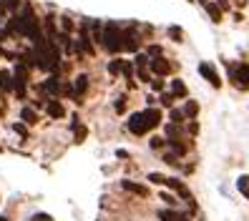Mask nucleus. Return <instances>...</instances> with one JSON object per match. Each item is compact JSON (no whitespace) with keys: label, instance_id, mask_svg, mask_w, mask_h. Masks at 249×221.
I'll return each mask as SVG.
<instances>
[{"label":"nucleus","instance_id":"a211bd4d","mask_svg":"<svg viewBox=\"0 0 249 221\" xmlns=\"http://www.w3.org/2000/svg\"><path fill=\"white\" fill-rule=\"evenodd\" d=\"M196 111H199V106H196L194 101H189V103H186V116H192V119H194V116H196Z\"/></svg>","mask_w":249,"mask_h":221},{"label":"nucleus","instance_id":"4468645a","mask_svg":"<svg viewBox=\"0 0 249 221\" xmlns=\"http://www.w3.org/2000/svg\"><path fill=\"white\" fill-rule=\"evenodd\" d=\"M0 85H3V88H8V91L13 88V76H10L8 70H3V73H0Z\"/></svg>","mask_w":249,"mask_h":221},{"label":"nucleus","instance_id":"1a4fd4ad","mask_svg":"<svg viewBox=\"0 0 249 221\" xmlns=\"http://www.w3.org/2000/svg\"><path fill=\"white\" fill-rule=\"evenodd\" d=\"M124 48L126 51H139V38L131 35V33H124Z\"/></svg>","mask_w":249,"mask_h":221},{"label":"nucleus","instance_id":"412c9836","mask_svg":"<svg viewBox=\"0 0 249 221\" xmlns=\"http://www.w3.org/2000/svg\"><path fill=\"white\" fill-rule=\"evenodd\" d=\"M139 78L141 81H149V70H146V66H139Z\"/></svg>","mask_w":249,"mask_h":221},{"label":"nucleus","instance_id":"423d86ee","mask_svg":"<svg viewBox=\"0 0 249 221\" xmlns=\"http://www.w3.org/2000/svg\"><path fill=\"white\" fill-rule=\"evenodd\" d=\"M143 119H146V123H149V128H156L161 123V113L156 108H149V111L143 113Z\"/></svg>","mask_w":249,"mask_h":221},{"label":"nucleus","instance_id":"ddd939ff","mask_svg":"<svg viewBox=\"0 0 249 221\" xmlns=\"http://www.w3.org/2000/svg\"><path fill=\"white\" fill-rule=\"evenodd\" d=\"M171 93H174V96H179V98H184V96H186L184 83H181V81H171Z\"/></svg>","mask_w":249,"mask_h":221},{"label":"nucleus","instance_id":"2eb2a0df","mask_svg":"<svg viewBox=\"0 0 249 221\" xmlns=\"http://www.w3.org/2000/svg\"><path fill=\"white\" fill-rule=\"evenodd\" d=\"M239 191H242V196L249 199V176H242L239 179Z\"/></svg>","mask_w":249,"mask_h":221},{"label":"nucleus","instance_id":"f3484780","mask_svg":"<svg viewBox=\"0 0 249 221\" xmlns=\"http://www.w3.org/2000/svg\"><path fill=\"white\" fill-rule=\"evenodd\" d=\"M46 88H48L51 93H58V91H61V83H58V78H51V81L46 83Z\"/></svg>","mask_w":249,"mask_h":221},{"label":"nucleus","instance_id":"39448f33","mask_svg":"<svg viewBox=\"0 0 249 221\" xmlns=\"http://www.w3.org/2000/svg\"><path fill=\"white\" fill-rule=\"evenodd\" d=\"M86 88H89V76H78V78H76V85H73V96H76V101L83 98Z\"/></svg>","mask_w":249,"mask_h":221},{"label":"nucleus","instance_id":"4be33fe9","mask_svg":"<svg viewBox=\"0 0 249 221\" xmlns=\"http://www.w3.org/2000/svg\"><path fill=\"white\" fill-rule=\"evenodd\" d=\"M31 221H53L48 214H36V216H31Z\"/></svg>","mask_w":249,"mask_h":221},{"label":"nucleus","instance_id":"7ed1b4c3","mask_svg":"<svg viewBox=\"0 0 249 221\" xmlns=\"http://www.w3.org/2000/svg\"><path fill=\"white\" fill-rule=\"evenodd\" d=\"M231 81L237 83L239 88H247L249 85V66H237L231 70Z\"/></svg>","mask_w":249,"mask_h":221},{"label":"nucleus","instance_id":"f8f14e48","mask_svg":"<svg viewBox=\"0 0 249 221\" xmlns=\"http://www.w3.org/2000/svg\"><path fill=\"white\" fill-rule=\"evenodd\" d=\"M20 119H23L25 123H36V121H38V116H36L33 108H23V111H20Z\"/></svg>","mask_w":249,"mask_h":221},{"label":"nucleus","instance_id":"6e6552de","mask_svg":"<svg viewBox=\"0 0 249 221\" xmlns=\"http://www.w3.org/2000/svg\"><path fill=\"white\" fill-rule=\"evenodd\" d=\"M126 191H134V194H139V196H146V194H149V188H146V186H139V184H134V181H124L121 184Z\"/></svg>","mask_w":249,"mask_h":221},{"label":"nucleus","instance_id":"bb28decb","mask_svg":"<svg viewBox=\"0 0 249 221\" xmlns=\"http://www.w3.org/2000/svg\"><path fill=\"white\" fill-rule=\"evenodd\" d=\"M171 119H174V123H181V113H179V111H174V113H171Z\"/></svg>","mask_w":249,"mask_h":221},{"label":"nucleus","instance_id":"20e7f679","mask_svg":"<svg viewBox=\"0 0 249 221\" xmlns=\"http://www.w3.org/2000/svg\"><path fill=\"white\" fill-rule=\"evenodd\" d=\"M199 73H201V76L207 78V81H212V85H214V88L222 85V81H219V76H216V70H214L209 63H201V66H199Z\"/></svg>","mask_w":249,"mask_h":221},{"label":"nucleus","instance_id":"0eeeda50","mask_svg":"<svg viewBox=\"0 0 249 221\" xmlns=\"http://www.w3.org/2000/svg\"><path fill=\"white\" fill-rule=\"evenodd\" d=\"M48 113L53 116V119H63V116H66L63 106H61L58 101H48Z\"/></svg>","mask_w":249,"mask_h":221},{"label":"nucleus","instance_id":"7c9ffc66","mask_svg":"<svg viewBox=\"0 0 249 221\" xmlns=\"http://www.w3.org/2000/svg\"><path fill=\"white\" fill-rule=\"evenodd\" d=\"M0 116H3V111H0Z\"/></svg>","mask_w":249,"mask_h":221},{"label":"nucleus","instance_id":"a878e982","mask_svg":"<svg viewBox=\"0 0 249 221\" xmlns=\"http://www.w3.org/2000/svg\"><path fill=\"white\" fill-rule=\"evenodd\" d=\"M164 201H166L169 206H177V199H174V196H169V194H164Z\"/></svg>","mask_w":249,"mask_h":221},{"label":"nucleus","instance_id":"f03ea898","mask_svg":"<svg viewBox=\"0 0 249 221\" xmlns=\"http://www.w3.org/2000/svg\"><path fill=\"white\" fill-rule=\"evenodd\" d=\"M128 131L131 134H136V136H143L146 131H149V123H146V119H143V113H134L128 119Z\"/></svg>","mask_w":249,"mask_h":221},{"label":"nucleus","instance_id":"cd10ccee","mask_svg":"<svg viewBox=\"0 0 249 221\" xmlns=\"http://www.w3.org/2000/svg\"><path fill=\"white\" fill-rule=\"evenodd\" d=\"M5 8H8L5 0H0V20H3V16H5Z\"/></svg>","mask_w":249,"mask_h":221},{"label":"nucleus","instance_id":"c85d7f7f","mask_svg":"<svg viewBox=\"0 0 249 221\" xmlns=\"http://www.w3.org/2000/svg\"><path fill=\"white\" fill-rule=\"evenodd\" d=\"M16 131H18V134H20V136H25V126H20V123H16Z\"/></svg>","mask_w":249,"mask_h":221},{"label":"nucleus","instance_id":"dca6fc26","mask_svg":"<svg viewBox=\"0 0 249 221\" xmlns=\"http://www.w3.org/2000/svg\"><path fill=\"white\" fill-rule=\"evenodd\" d=\"M169 35H171L174 40H177V43H181V35H184V33H181V28H177V25H171V28H169Z\"/></svg>","mask_w":249,"mask_h":221},{"label":"nucleus","instance_id":"6ab92c4d","mask_svg":"<svg viewBox=\"0 0 249 221\" xmlns=\"http://www.w3.org/2000/svg\"><path fill=\"white\" fill-rule=\"evenodd\" d=\"M149 181H154V184H166V179L161 173H149Z\"/></svg>","mask_w":249,"mask_h":221},{"label":"nucleus","instance_id":"f257e3e1","mask_svg":"<svg viewBox=\"0 0 249 221\" xmlns=\"http://www.w3.org/2000/svg\"><path fill=\"white\" fill-rule=\"evenodd\" d=\"M104 46L111 53H119L124 48V31H119L116 23H106V28H104Z\"/></svg>","mask_w":249,"mask_h":221},{"label":"nucleus","instance_id":"393cba45","mask_svg":"<svg viewBox=\"0 0 249 221\" xmlns=\"http://www.w3.org/2000/svg\"><path fill=\"white\" fill-rule=\"evenodd\" d=\"M108 68H111V73H119V70H121V63H119V61H113Z\"/></svg>","mask_w":249,"mask_h":221},{"label":"nucleus","instance_id":"c756f323","mask_svg":"<svg viewBox=\"0 0 249 221\" xmlns=\"http://www.w3.org/2000/svg\"><path fill=\"white\" fill-rule=\"evenodd\" d=\"M63 28H66V31H71V28H73V23H71L68 18H63Z\"/></svg>","mask_w":249,"mask_h":221},{"label":"nucleus","instance_id":"aec40b11","mask_svg":"<svg viewBox=\"0 0 249 221\" xmlns=\"http://www.w3.org/2000/svg\"><path fill=\"white\" fill-rule=\"evenodd\" d=\"M121 70H124V76H126V78L134 76V66H131V63H124V66H121Z\"/></svg>","mask_w":249,"mask_h":221},{"label":"nucleus","instance_id":"2f4dec72","mask_svg":"<svg viewBox=\"0 0 249 221\" xmlns=\"http://www.w3.org/2000/svg\"><path fill=\"white\" fill-rule=\"evenodd\" d=\"M0 151H3V149H0Z\"/></svg>","mask_w":249,"mask_h":221},{"label":"nucleus","instance_id":"5701e85b","mask_svg":"<svg viewBox=\"0 0 249 221\" xmlns=\"http://www.w3.org/2000/svg\"><path fill=\"white\" fill-rule=\"evenodd\" d=\"M124 101H126V98H119V101H116V111H119V113H124V108H126Z\"/></svg>","mask_w":249,"mask_h":221},{"label":"nucleus","instance_id":"b1692460","mask_svg":"<svg viewBox=\"0 0 249 221\" xmlns=\"http://www.w3.org/2000/svg\"><path fill=\"white\" fill-rule=\"evenodd\" d=\"M171 101H174V96H171V93H166V96H161V103H164V106H171Z\"/></svg>","mask_w":249,"mask_h":221},{"label":"nucleus","instance_id":"9b49d317","mask_svg":"<svg viewBox=\"0 0 249 221\" xmlns=\"http://www.w3.org/2000/svg\"><path fill=\"white\" fill-rule=\"evenodd\" d=\"M207 10H209V16L214 18V23H222V8L214 5V3H207Z\"/></svg>","mask_w":249,"mask_h":221},{"label":"nucleus","instance_id":"9d476101","mask_svg":"<svg viewBox=\"0 0 249 221\" xmlns=\"http://www.w3.org/2000/svg\"><path fill=\"white\" fill-rule=\"evenodd\" d=\"M151 68H154L156 73H161V76H164V73H169L171 66H169L166 61H161V58H156V61H151Z\"/></svg>","mask_w":249,"mask_h":221}]
</instances>
